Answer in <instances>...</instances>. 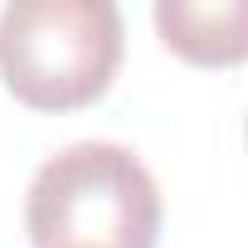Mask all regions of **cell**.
Segmentation results:
<instances>
[{
    "label": "cell",
    "instance_id": "obj_3",
    "mask_svg": "<svg viewBox=\"0 0 248 248\" xmlns=\"http://www.w3.org/2000/svg\"><path fill=\"white\" fill-rule=\"evenodd\" d=\"M156 30L166 49H175L190 63H238L248 49V5L243 0H214V5H180L161 0L156 5Z\"/></svg>",
    "mask_w": 248,
    "mask_h": 248
},
{
    "label": "cell",
    "instance_id": "obj_1",
    "mask_svg": "<svg viewBox=\"0 0 248 248\" xmlns=\"http://www.w3.org/2000/svg\"><path fill=\"white\" fill-rule=\"evenodd\" d=\"M25 229L34 248H156L161 190L137 151L78 141L34 170Z\"/></svg>",
    "mask_w": 248,
    "mask_h": 248
},
{
    "label": "cell",
    "instance_id": "obj_2",
    "mask_svg": "<svg viewBox=\"0 0 248 248\" xmlns=\"http://www.w3.org/2000/svg\"><path fill=\"white\" fill-rule=\"evenodd\" d=\"M122 63L112 0H10L0 10V78L34 112L97 102Z\"/></svg>",
    "mask_w": 248,
    "mask_h": 248
}]
</instances>
